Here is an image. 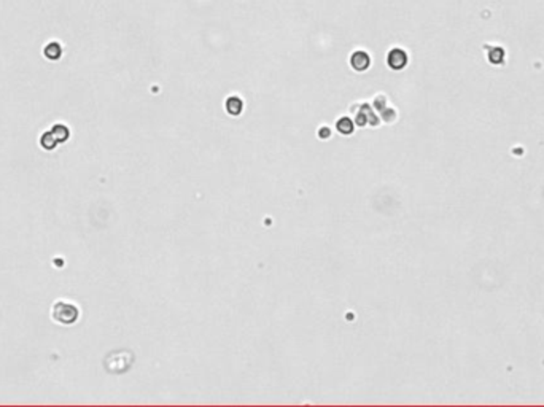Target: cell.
<instances>
[{
    "label": "cell",
    "instance_id": "4",
    "mask_svg": "<svg viewBox=\"0 0 544 407\" xmlns=\"http://www.w3.org/2000/svg\"><path fill=\"white\" fill-rule=\"evenodd\" d=\"M226 108L231 115H239L242 110V101L239 97H230L226 102Z\"/></svg>",
    "mask_w": 544,
    "mask_h": 407
},
{
    "label": "cell",
    "instance_id": "5",
    "mask_svg": "<svg viewBox=\"0 0 544 407\" xmlns=\"http://www.w3.org/2000/svg\"><path fill=\"white\" fill-rule=\"evenodd\" d=\"M339 130L344 132V134H349V132H352V123H350V119H347V118L341 119V121H339Z\"/></svg>",
    "mask_w": 544,
    "mask_h": 407
},
{
    "label": "cell",
    "instance_id": "3",
    "mask_svg": "<svg viewBox=\"0 0 544 407\" xmlns=\"http://www.w3.org/2000/svg\"><path fill=\"white\" fill-rule=\"evenodd\" d=\"M350 62H352V67L355 70L363 72V70H366L369 67V62H371V61H369V56L365 51H356V53H353Z\"/></svg>",
    "mask_w": 544,
    "mask_h": 407
},
{
    "label": "cell",
    "instance_id": "1",
    "mask_svg": "<svg viewBox=\"0 0 544 407\" xmlns=\"http://www.w3.org/2000/svg\"><path fill=\"white\" fill-rule=\"evenodd\" d=\"M62 315H64V318L61 320V323L69 325V323H72V322L77 320V316H78V310H77V307L72 305V304H67V302H58L56 305H54V309H53V316H54V320L59 322V318H61Z\"/></svg>",
    "mask_w": 544,
    "mask_h": 407
},
{
    "label": "cell",
    "instance_id": "2",
    "mask_svg": "<svg viewBox=\"0 0 544 407\" xmlns=\"http://www.w3.org/2000/svg\"><path fill=\"white\" fill-rule=\"evenodd\" d=\"M387 61H388V65H390L391 69L399 70V69H402V67H404V65H406V62H407V56H406V53L402 51V50L395 48V50H391V51L388 53V58H387Z\"/></svg>",
    "mask_w": 544,
    "mask_h": 407
}]
</instances>
